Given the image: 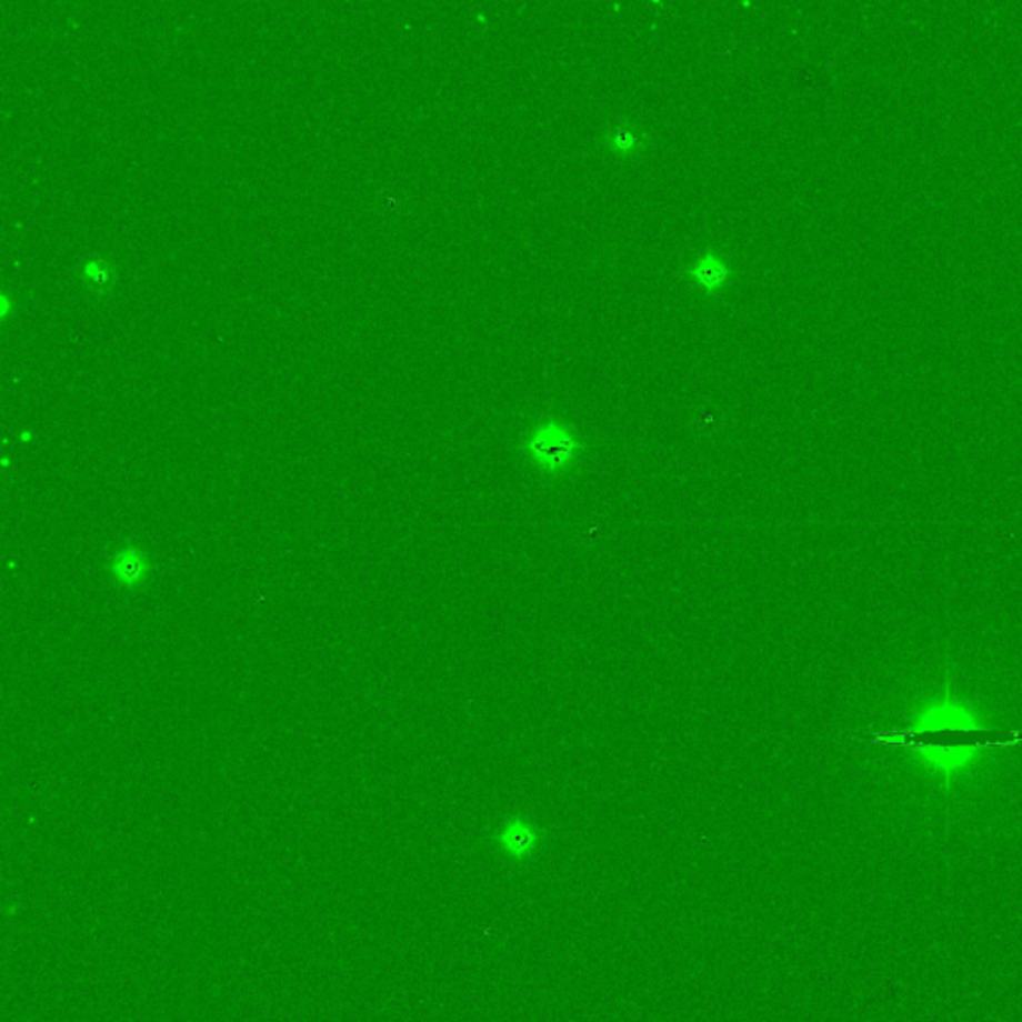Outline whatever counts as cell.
<instances>
[{
  "label": "cell",
  "mask_w": 1022,
  "mask_h": 1022,
  "mask_svg": "<svg viewBox=\"0 0 1022 1022\" xmlns=\"http://www.w3.org/2000/svg\"><path fill=\"white\" fill-rule=\"evenodd\" d=\"M580 438L571 432L570 425L558 420L540 423L530 438L523 442V452L541 472L558 473L568 470L581 452Z\"/></svg>",
  "instance_id": "cell-1"
},
{
  "label": "cell",
  "mask_w": 1022,
  "mask_h": 1022,
  "mask_svg": "<svg viewBox=\"0 0 1022 1022\" xmlns=\"http://www.w3.org/2000/svg\"><path fill=\"white\" fill-rule=\"evenodd\" d=\"M107 570H109L110 580L122 590H138L150 578L152 563H150L147 551L140 550L132 543H122L120 548L110 553Z\"/></svg>",
  "instance_id": "cell-2"
},
{
  "label": "cell",
  "mask_w": 1022,
  "mask_h": 1022,
  "mask_svg": "<svg viewBox=\"0 0 1022 1022\" xmlns=\"http://www.w3.org/2000/svg\"><path fill=\"white\" fill-rule=\"evenodd\" d=\"M541 836H543V833L538 826L531 825L528 819L513 816V819L505 821L500 826V831L493 835V841H495L498 849L505 853L508 859L515 861V863H523L538 851Z\"/></svg>",
  "instance_id": "cell-3"
},
{
  "label": "cell",
  "mask_w": 1022,
  "mask_h": 1022,
  "mask_svg": "<svg viewBox=\"0 0 1022 1022\" xmlns=\"http://www.w3.org/2000/svg\"><path fill=\"white\" fill-rule=\"evenodd\" d=\"M689 275L693 282H698L703 290L715 292L721 285L728 282L729 265L721 255L715 252H705L699 255L695 264L689 268Z\"/></svg>",
  "instance_id": "cell-4"
},
{
  "label": "cell",
  "mask_w": 1022,
  "mask_h": 1022,
  "mask_svg": "<svg viewBox=\"0 0 1022 1022\" xmlns=\"http://www.w3.org/2000/svg\"><path fill=\"white\" fill-rule=\"evenodd\" d=\"M608 144L620 154H633L641 147V137L631 127H613L608 132Z\"/></svg>",
  "instance_id": "cell-5"
},
{
  "label": "cell",
  "mask_w": 1022,
  "mask_h": 1022,
  "mask_svg": "<svg viewBox=\"0 0 1022 1022\" xmlns=\"http://www.w3.org/2000/svg\"><path fill=\"white\" fill-rule=\"evenodd\" d=\"M87 275H89L92 284L107 285L110 282V268L109 265L102 264V262H97V264L87 268Z\"/></svg>",
  "instance_id": "cell-6"
}]
</instances>
